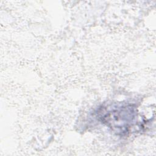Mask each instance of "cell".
Here are the masks:
<instances>
[{"label": "cell", "instance_id": "1", "mask_svg": "<svg viewBox=\"0 0 156 156\" xmlns=\"http://www.w3.org/2000/svg\"><path fill=\"white\" fill-rule=\"evenodd\" d=\"M135 111L132 105L110 109L101 117L103 122L115 132L125 133L135 118Z\"/></svg>", "mask_w": 156, "mask_h": 156}]
</instances>
